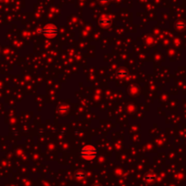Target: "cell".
I'll list each match as a JSON object with an SVG mask.
<instances>
[{
	"label": "cell",
	"instance_id": "277c9868",
	"mask_svg": "<svg viewBox=\"0 0 186 186\" xmlns=\"http://www.w3.org/2000/svg\"><path fill=\"white\" fill-rule=\"evenodd\" d=\"M76 177L81 179V178H84L85 177V174L83 172H76Z\"/></svg>",
	"mask_w": 186,
	"mask_h": 186
},
{
	"label": "cell",
	"instance_id": "7a4b0ae2",
	"mask_svg": "<svg viewBox=\"0 0 186 186\" xmlns=\"http://www.w3.org/2000/svg\"><path fill=\"white\" fill-rule=\"evenodd\" d=\"M41 33H43L44 35H45L46 36H55L56 34L57 33V28L54 26H49V27H46L42 30H40Z\"/></svg>",
	"mask_w": 186,
	"mask_h": 186
},
{
	"label": "cell",
	"instance_id": "6da1fadb",
	"mask_svg": "<svg viewBox=\"0 0 186 186\" xmlns=\"http://www.w3.org/2000/svg\"><path fill=\"white\" fill-rule=\"evenodd\" d=\"M80 154L85 160H94L97 155V150L92 145H86L81 150Z\"/></svg>",
	"mask_w": 186,
	"mask_h": 186
},
{
	"label": "cell",
	"instance_id": "3957f363",
	"mask_svg": "<svg viewBox=\"0 0 186 186\" xmlns=\"http://www.w3.org/2000/svg\"><path fill=\"white\" fill-rule=\"evenodd\" d=\"M154 179H155V176H154V175H151V174L146 175V176L144 177V180H145L146 182H153Z\"/></svg>",
	"mask_w": 186,
	"mask_h": 186
},
{
	"label": "cell",
	"instance_id": "5b68a950",
	"mask_svg": "<svg viewBox=\"0 0 186 186\" xmlns=\"http://www.w3.org/2000/svg\"><path fill=\"white\" fill-rule=\"evenodd\" d=\"M95 186H100V185H95Z\"/></svg>",
	"mask_w": 186,
	"mask_h": 186
}]
</instances>
